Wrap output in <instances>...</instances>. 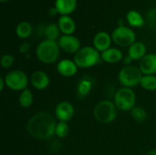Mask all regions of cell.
<instances>
[{
    "label": "cell",
    "mask_w": 156,
    "mask_h": 155,
    "mask_svg": "<svg viewBox=\"0 0 156 155\" xmlns=\"http://www.w3.org/2000/svg\"><path fill=\"white\" fill-rule=\"evenodd\" d=\"M58 10H57V8L54 6L53 8H51V9H49V14L50 15H52V16H54V15H56V14H58Z\"/></svg>",
    "instance_id": "f546056e"
},
{
    "label": "cell",
    "mask_w": 156,
    "mask_h": 155,
    "mask_svg": "<svg viewBox=\"0 0 156 155\" xmlns=\"http://www.w3.org/2000/svg\"><path fill=\"white\" fill-rule=\"evenodd\" d=\"M5 79H0V90L2 91L4 90V85H5Z\"/></svg>",
    "instance_id": "4dcf8cb0"
},
{
    "label": "cell",
    "mask_w": 156,
    "mask_h": 155,
    "mask_svg": "<svg viewBox=\"0 0 156 155\" xmlns=\"http://www.w3.org/2000/svg\"><path fill=\"white\" fill-rule=\"evenodd\" d=\"M129 25L133 27H142L144 25V19L143 16L136 10H130L126 15Z\"/></svg>",
    "instance_id": "ffe728a7"
},
{
    "label": "cell",
    "mask_w": 156,
    "mask_h": 155,
    "mask_svg": "<svg viewBox=\"0 0 156 155\" xmlns=\"http://www.w3.org/2000/svg\"><path fill=\"white\" fill-rule=\"evenodd\" d=\"M136 102V95L131 88L120 89L114 96V103L120 111H132Z\"/></svg>",
    "instance_id": "8992f818"
},
{
    "label": "cell",
    "mask_w": 156,
    "mask_h": 155,
    "mask_svg": "<svg viewBox=\"0 0 156 155\" xmlns=\"http://www.w3.org/2000/svg\"><path fill=\"white\" fill-rule=\"evenodd\" d=\"M69 132V128L67 122H60L58 124H57L55 134L58 137H59V138H65L66 136H68Z\"/></svg>",
    "instance_id": "484cf974"
},
{
    "label": "cell",
    "mask_w": 156,
    "mask_h": 155,
    "mask_svg": "<svg viewBox=\"0 0 156 155\" xmlns=\"http://www.w3.org/2000/svg\"><path fill=\"white\" fill-rule=\"evenodd\" d=\"M60 32L64 35H72L76 30L75 21L69 16H61L58 22Z\"/></svg>",
    "instance_id": "2e32d148"
},
{
    "label": "cell",
    "mask_w": 156,
    "mask_h": 155,
    "mask_svg": "<svg viewBox=\"0 0 156 155\" xmlns=\"http://www.w3.org/2000/svg\"><path fill=\"white\" fill-rule=\"evenodd\" d=\"M112 36L105 31L98 32L93 38V46L99 52H103L110 48L112 44Z\"/></svg>",
    "instance_id": "8fae6325"
},
{
    "label": "cell",
    "mask_w": 156,
    "mask_h": 155,
    "mask_svg": "<svg viewBox=\"0 0 156 155\" xmlns=\"http://www.w3.org/2000/svg\"><path fill=\"white\" fill-rule=\"evenodd\" d=\"M14 61H15V58L12 55H9V54H5L1 58V65L5 69L10 68L13 65Z\"/></svg>",
    "instance_id": "4316f807"
},
{
    "label": "cell",
    "mask_w": 156,
    "mask_h": 155,
    "mask_svg": "<svg viewBox=\"0 0 156 155\" xmlns=\"http://www.w3.org/2000/svg\"><path fill=\"white\" fill-rule=\"evenodd\" d=\"M58 46L61 49L69 54H76L80 48V41L72 35H63L58 39Z\"/></svg>",
    "instance_id": "9c48e42d"
},
{
    "label": "cell",
    "mask_w": 156,
    "mask_h": 155,
    "mask_svg": "<svg viewBox=\"0 0 156 155\" xmlns=\"http://www.w3.org/2000/svg\"><path fill=\"white\" fill-rule=\"evenodd\" d=\"M146 155H156V149L155 150H152V151H150Z\"/></svg>",
    "instance_id": "1f68e13d"
},
{
    "label": "cell",
    "mask_w": 156,
    "mask_h": 155,
    "mask_svg": "<svg viewBox=\"0 0 156 155\" xmlns=\"http://www.w3.org/2000/svg\"><path fill=\"white\" fill-rule=\"evenodd\" d=\"M146 55V47L142 42H135L129 47L128 56L133 60H141Z\"/></svg>",
    "instance_id": "e0dca14e"
},
{
    "label": "cell",
    "mask_w": 156,
    "mask_h": 155,
    "mask_svg": "<svg viewBox=\"0 0 156 155\" xmlns=\"http://www.w3.org/2000/svg\"><path fill=\"white\" fill-rule=\"evenodd\" d=\"M55 114L60 122H67L74 115V107L69 101H61L57 105Z\"/></svg>",
    "instance_id": "30bf717a"
},
{
    "label": "cell",
    "mask_w": 156,
    "mask_h": 155,
    "mask_svg": "<svg viewBox=\"0 0 156 155\" xmlns=\"http://www.w3.org/2000/svg\"><path fill=\"white\" fill-rule=\"evenodd\" d=\"M57 69L61 76L64 77H72L78 72V66L73 60L70 59H62L58 62Z\"/></svg>",
    "instance_id": "4fadbf2b"
},
{
    "label": "cell",
    "mask_w": 156,
    "mask_h": 155,
    "mask_svg": "<svg viewBox=\"0 0 156 155\" xmlns=\"http://www.w3.org/2000/svg\"><path fill=\"white\" fill-rule=\"evenodd\" d=\"M16 33L20 38H27L32 34V26L28 22H20L16 28Z\"/></svg>",
    "instance_id": "44dd1931"
},
{
    "label": "cell",
    "mask_w": 156,
    "mask_h": 155,
    "mask_svg": "<svg viewBox=\"0 0 156 155\" xmlns=\"http://www.w3.org/2000/svg\"><path fill=\"white\" fill-rule=\"evenodd\" d=\"M131 112L133 118L139 122H143L147 120V113L145 110L142 107H134L133 109H132Z\"/></svg>",
    "instance_id": "d4e9b609"
},
{
    "label": "cell",
    "mask_w": 156,
    "mask_h": 155,
    "mask_svg": "<svg viewBox=\"0 0 156 155\" xmlns=\"http://www.w3.org/2000/svg\"><path fill=\"white\" fill-rule=\"evenodd\" d=\"M93 115L96 121L101 123H110L117 117V107L111 100H101L95 106Z\"/></svg>",
    "instance_id": "277c9868"
},
{
    "label": "cell",
    "mask_w": 156,
    "mask_h": 155,
    "mask_svg": "<svg viewBox=\"0 0 156 155\" xmlns=\"http://www.w3.org/2000/svg\"><path fill=\"white\" fill-rule=\"evenodd\" d=\"M30 81L33 87L38 90H43L49 85L48 76L47 75L46 72L41 70L33 72L30 77Z\"/></svg>",
    "instance_id": "5bb4252c"
},
{
    "label": "cell",
    "mask_w": 156,
    "mask_h": 155,
    "mask_svg": "<svg viewBox=\"0 0 156 155\" xmlns=\"http://www.w3.org/2000/svg\"><path fill=\"white\" fill-rule=\"evenodd\" d=\"M140 84L146 90H151V91L156 90V76L154 75L143 76Z\"/></svg>",
    "instance_id": "cb8c5ba5"
},
{
    "label": "cell",
    "mask_w": 156,
    "mask_h": 155,
    "mask_svg": "<svg viewBox=\"0 0 156 155\" xmlns=\"http://www.w3.org/2000/svg\"><path fill=\"white\" fill-rule=\"evenodd\" d=\"M30 48V44L28 42H24L20 45L19 47V53L21 54H25V53H27V51L29 50Z\"/></svg>",
    "instance_id": "83f0119b"
},
{
    "label": "cell",
    "mask_w": 156,
    "mask_h": 155,
    "mask_svg": "<svg viewBox=\"0 0 156 155\" xmlns=\"http://www.w3.org/2000/svg\"><path fill=\"white\" fill-rule=\"evenodd\" d=\"M143 73L140 68L135 66H126L119 73V81L125 88H132L141 83Z\"/></svg>",
    "instance_id": "5b68a950"
},
{
    "label": "cell",
    "mask_w": 156,
    "mask_h": 155,
    "mask_svg": "<svg viewBox=\"0 0 156 155\" xmlns=\"http://www.w3.org/2000/svg\"><path fill=\"white\" fill-rule=\"evenodd\" d=\"M57 123L54 118L46 112H39L34 115L27 124L28 133L39 140H47L51 138L56 132Z\"/></svg>",
    "instance_id": "6da1fadb"
},
{
    "label": "cell",
    "mask_w": 156,
    "mask_h": 155,
    "mask_svg": "<svg viewBox=\"0 0 156 155\" xmlns=\"http://www.w3.org/2000/svg\"><path fill=\"white\" fill-rule=\"evenodd\" d=\"M77 6V0H56L55 7L58 14L62 16H69L71 14Z\"/></svg>",
    "instance_id": "9a60e30c"
},
{
    "label": "cell",
    "mask_w": 156,
    "mask_h": 155,
    "mask_svg": "<svg viewBox=\"0 0 156 155\" xmlns=\"http://www.w3.org/2000/svg\"><path fill=\"white\" fill-rule=\"evenodd\" d=\"M59 33H60V29L58 24H54V23L49 24L45 28V35L47 37V39L49 40L56 41L59 37Z\"/></svg>",
    "instance_id": "603a6c76"
},
{
    "label": "cell",
    "mask_w": 156,
    "mask_h": 155,
    "mask_svg": "<svg viewBox=\"0 0 156 155\" xmlns=\"http://www.w3.org/2000/svg\"><path fill=\"white\" fill-rule=\"evenodd\" d=\"M132 60H133V59H132L129 56H127V57L123 59V63H124V64H126L127 66H129V65H130V63L132 62Z\"/></svg>",
    "instance_id": "f1b7e54d"
},
{
    "label": "cell",
    "mask_w": 156,
    "mask_h": 155,
    "mask_svg": "<svg viewBox=\"0 0 156 155\" xmlns=\"http://www.w3.org/2000/svg\"><path fill=\"white\" fill-rule=\"evenodd\" d=\"M140 69L144 75H154L156 73V54H146L140 60Z\"/></svg>",
    "instance_id": "7c38bea8"
},
{
    "label": "cell",
    "mask_w": 156,
    "mask_h": 155,
    "mask_svg": "<svg viewBox=\"0 0 156 155\" xmlns=\"http://www.w3.org/2000/svg\"><path fill=\"white\" fill-rule=\"evenodd\" d=\"M5 85L12 90H24L27 89L28 79L25 72L21 70H12L5 77Z\"/></svg>",
    "instance_id": "ba28073f"
},
{
    "label": "cell",
    "mask_w": 156,
    "mask_h": 155,
    "mask_svg": "<svg viewBox=\"0 0 156 155\" xmlns=\"http://www.w3.org/2000/svg\"><path fill=\"white\" fill-rule=\"evenodd\" d=\"M33 94L31 92V90L29 89H26L24 90H22L19 99H18V102L20 104L21 107L23 108H28L32 105L33 103Z\"/></svg>",
    "instance_id": "7402d4cb"
},
{
    "label": "cell",
    "mask_w": 156,
    "mask_h": 155,
    "mask_svg": "<svg viewBox=\"0 0 156 155\" xmlns=\"http://www.w3.org/2000/svg\"><path fill=\"white\" fill-rule=\"evenodd\" d=\"M112 38L120 47H131L135 43L136 36L132 28L125 26H119L112 31Z\"/></svg>",
    "instance_id": "52a82bcc"
},
{
    "label": "cell",
    "mask_w": 156,
    "mask_h": 155,
    "mask_svg": "<svg viewBox=\"0 0 156 155\" xmlns=\"http://www.w3.org/2000/svg\"><path fill=\"white\" fill-rule=\"evenodd\" d=\"M101 58L99 51L94 47H84L75 54L74 62L78 68H91L100 62Z\"/></svg>",
    "instance_id": "3957f363"
},
{
    "label": "cell",
    "mask_w": 156,
    "mask_h": 155,
    "mask_svg": "<svg viewBox=\"0 0 156 155\" xmlns=\"http://www.w3.org/2000/svg\"><path fill=\"white\" fill-rule=\"evenodd\" d=\"M60 48L57 41L45 39L41 41L36 49V56L39 61L45 64L54 63L59 57Z\"/></svg>",
    "instance_id": "7a4b0ae2"
},
{
    "label": "cell",
    "mask_w": 156,
    "mask_h": 155,
    "mask_svg": "<svg viewBox=\"0 0 156 155\" xmlns=\"http://www.w3.org/2000/svg\"><path fill=\"white\" fill-rule=\"evenodd\" d=\"M7 1H9V0H0L1 3H5V2H7Z\"/></svg>",
    "instance_id": "d6a6232c"
},
{
    "label": "cell",
    "mask_w": 156,
    "mask_h": 155,
    "mask_svg": "<svg viewBox=\"0 0 156 155\" xmlns=\"http://www.w3.org/2000/svg\"><path fill=\"white\" fill-rule=\"evenodd\" d=\"M94 85L93 79H91L90 78H83L80 80L79 84H78V94L80 97H85L87 96L92 90Z\"/></svg>",
    "instance_id": "d6986e66"
},
{
    "label": "cell",
    "mask_w": 156,
    "mask_h": 155,
    "mask_svg": "<svg viewBox=\"0 0 156 155\" xmlns=\"http://www.w3.org/2000/svg\"><path fill=\"white\" fill-rule=\"evenodd\" d=\"M101 57V59L107 63H117L122 59L123 55L120 49L115 48H110L109 49L103 51Z\"/></svg>",
    "instance_id": "ac0fdd59"
}]
</instances>
